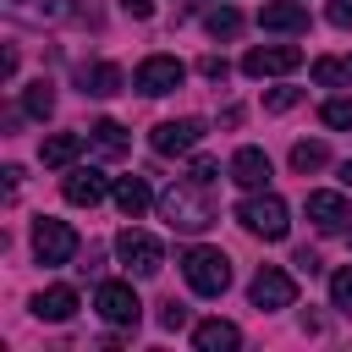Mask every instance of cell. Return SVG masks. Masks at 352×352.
<instances>
[{
    "instance_id": "ac0fdd59",
    "label": "cell",
    "mask_w": 352,
    "mask_h": 352,
    "mask_svg": "<svg viewBox=\"0 0 352 352\" xmlns=\"http://www.w3.org/2000/svg\"><path fill=\"white\" fill-rule=\"evenodd\" d=\"M110 198H116V209H121L126 220H143V209L154 204V192H148V182H143V176H121V182L110 187Z\"/></svg>"
},
{
    "instance_id": "6da1fadb",
    "label": "cell",
    "mask_w": 352,
    "mask_h": 352,
    "mask_svg": "<svg viewBox=\"0 0 352 352\" xmlns=\"http://www.w3.org/2000/svg\"><path fill=\"white\" fill-rule=\"evenodd\" d=\"M160 214H165L170 231H187V236H198V231L214 226V204L204 198L198 182H176V187H165V192H160Z\"/></svg>"
},
{
    "instance_id": "7c38bea8",
    "label": "cell",
    "mask_w": 352,
    "mask_h": 352,
    "mask_svg": "<svg viewBox=\"0 0 352 352\" xmlns=\"http://www.w3.org/2000/svg\"><path fill=\"white\" fill-rule=\"evenodd\" d=\"M308 220L319 226V231H352V204L341 198V192H308Z\"/></svg>"
},
{
    "instance_id": "52a82bcc",
    "label": "cell",
    "mask_w": 352,
    "mask_h": 352,
    "mask_svg": "<svg viewBox=\"0 0 352 352\" xmlns=\"http://www.w3.org/2000/svg\"><path fill=\"white\" fill-rule=\"evenodd\" d=\"M209 138V121L204 116H182V121H160L154 132H148V143H154V154H192L198 143Z\"/></svg>"
},
{
    "instance_id": "4316f807",
    "label": "cell",
    "mask_w": 352,
    "mask_h": 352,
    "mask_svg": "<svg viewBox=\"0 0 352 352\" xmlns=\"http://www.w3.org/2000/svg\"><path fill=\"white\" fill-rule=\"evenodd\" d=\"M292 104H302V88H270V94H264V110H275V116L292 110Z\"/></svg>"
},
{
    "instance_id": "9a60e30c",
    "label": "cell",
    "mask_w": 352,
    "mask_h": 352,
    "mask_svg": "<svg viewBox=\"0 0 352 352\" xmlns=\"http://www.w3.org/2000/svg\"><path fill=\"white\" fill-rule=\"evenodd\" d=\"M72 314H77V292L72 286H50V292L33 297V319H44V324H66Z\"/></svg>"
},
{
    "instance_id": "44dd1931",
    "label": "cell",
    "mask_w": 352,
    "mask_h": 352,
    "mask_svg": "<svg viewBox=\"0 0 352 352\" xmlns=\"http://www.w3.org/2000/svg\"><path fill=\"white\" fill-rule=\"evenodd\" d=\"M204 28H209V38H236V33H242V11L226 0V6H214V11L204 16Z\"/></svg>"
},
{
    "instance_id": "ba28073f",
    "label": "cell",
    "mask_w": 352,
    "mask_h": 352,
    "mask_svg": "<svg viewBox=\"0 0 352 352\" xmlns=\"http://www.w3.org/2000/svg\"><path fill=\"white\" fill-rule=\"evenodd\" d=\"M94 308H99L104 324H121V330H132V324L143 319V302H138V292H132L126 280H104V286L94 292Z\"/></svg>"
},
{
    "instance_id": "8fae6325",
    "label": "cell",
    "mask_w": 352,
    "mask_h": 352,
    "mask_svg": "<svg viewBox=\"0 0 352 352\" xmlns=\"http://www.w3.org/2000/svg\"><path fill=\"white\" fill-rule=\"evenodd\" d=\"M110 187H116V182H110L104 170H94V165H77V170H72V176L60 182L66 204H77V209H94L99 198H110Z\"/></svg>"
},
{
    "instance_id": "f546056e",
    "label": "cell",
    "mask_w": 352,
    "mask_h": 352,
    "mask_svg": "<svg viewBox=\"0 0 352 352\" xmlns=\"http://www.w3.org/2000/svg\"><path fill=\"white\" fill-rule=\"evenodd\" d=\"M198 72H204V77H214V82H226V72H231V66H226L220 55H204V60H198Z\"/></svg>"
},
{
    "instance_id": "e575fe53",
    "label": "cell",
    "mask_w": 352,
    "mask_h": 352,
    "mask_svg": "<svg viewBox=\"0 0 352 352\" xmlns=\"http://www.w3.org/2000/svg\"><path fill=\"white\" fill-rule=\"evenodd\" d=\"M209 6H226V0H209Z\"/></svg>"
},
{
    "instance_id": "3957f363",
    "label": "cell",
    "mask_w": 352,
    "mask_h": 352,
    "mask_svg": "<svg viewBox=\"0 0 352 352\" xmlns=\"http://www.w3.org/2000/svg\"><path fill=\"white\" fill-rule=\"evenodd\" d=\"M182 275H187V286L198 297H220L231 286V258L220 248H187L182 253Z\"/></svg>"
},
{
    "instance_id": "d6a6232c",
    "label": "cell",
    "mask_w": 352,
    "mask_h": 352,
    "mask_svg": "<svg viewBox=\"0 0 352 352\" xmlns=\"http://www.w3.org/2000/svg\"><path fill=\"white\" fill-rule=\"evenodd\" d=\"M292 264H297V270H302V275H319V253H308V248H302V253H297V258H292Z\"/></svg>"
},
{
    "instance_id": "5b68a950",
    "label": "cell",
    "mask_w": 352,
    "mask_h": 352,
    "mask_svg": "<svg viewBox=\"0 0 352 352\" xmlns=\"http://www.w3.org/2000/svg\"><path fill=\"white\" fill-rule=\"evenodd\" d=\"M72 253H77V231L55 214H38L33 220V258L38 264H66Z\"/></svg>"
},
{
    "instance_id": "9c48e42d",
    "label": "cell",
    "mask_w": 352,
    "mask_h": 352,
    "mask_svg": "<svg viewBox=\"0 0 352 352\" xmlns=\"http://www.w3.org/2000/svg\"><path fill=\"white\" fill-rule=\"evenodd\" d=\"M248 297H253V308H264V314H275V308H292L297 302V280L280 270V264H264L258 275H253V286H248Z\"/></svg>"
},
{
    "instance_id": "836d02e7",
    "label": "cell",
    "mask_w": 352,
    "mask_h": 352,
    "mask_svg": "<svg viewBox=\"0 0 352 352\" xmlns=\"http://www.w3.org/2000/svg\"><path fill=\"white\" fill-rule=\"evenodd\" d=\"M341 182H346V187H352V160H346V165H341Z\"/></svg>"
},
{
    "instance_id": "7a4b0ae2",
    "label": "cell",
    "mask_w": 352,
    "mask_h": 352,
    "mask_svg": "<svg viewBox=\"0 0 352 352\" xmlns=\"http://www.w3.org/2000/svg\"><path fill=\"white\" fill-rule=\"evenodd\" d=\"M236 220H242V231H253V236H264V242H280V236L292 231V209H286V198L270 192V187H258L253 198H242V204H236Z\"/></svg>"
},
{
    "instance_id": "cb8c5ba5",
    "label": "cell",
    "mask_w": 352,
    "mask_h": 352,
    "mask_svg": "<svg viewBox=\"0 0 352 352\" xmlns=\"http://www.w3.org/2000/svg\"><path fill=\"white\" fill-rule=\"evenodd\" d=\"M88 138H94L104 154H121V148H126V132H121V121H94V126H88Z\"/></svg>"
},
{
    "instance_id": "30bf717a",
    "label": "cell",
    "mask_w": 352,
    "mask_h": 352,
    "mask_svg": "<svg viewBox=\"0 0 352 352\" xmlns=\"http://www.w3.org/2000/svg\"><path fill=\"white\" fill-rule=\"evenodd\" d=\"M302 66V50L297 44H253L248 55H242V72L248 77H286V72H297Z\"/></svg>"
},
{
    "instance_id": "ffe728a7",
    "label": "cell",
    "mask_w": 352,
    "mask_h": 352,
    "mask_svg": "<svg viewBox=\"0 0 352 352\" xmlns=\"http://www.w3.org/2000/svg\"><path fill=\"white\" fill-rule=\"evenodd\" d=\"M314 82H319V88L352 82V55H319V60H314Z\"/></svg>"
},
{
    "instance_id": "4dcf8cb0",
    "label": "cell",
    "mask_w": 352,
    "mask_h": 352,
    "mask_svg": "<svg viewBox=\"0 0 352 352\" xmlns=\"http://www.w3.org/2000/svg\"><path fill=\"white\" fill-rule=\"evenodd\" d=\"M330 22L352 33V0H330Z\"/></svg>"
},
{
    "instance_id": "8992f818",
    "label": "cell",
    "mask_w": 352,
    "mask_h": 352,
    "mask_svg": "<svg viewBox=\"0 0 352 352\" xmlns=\"http://www.w3.org/2000/svg\"><path fill=\"white\" fill-rule=\"evenodd\" d=\"M182 77H187V66H182L176 55H148V60H138L132 88H138V94H148V99H160V94H176V88H182Z\"/></svg>"
},
{
    "instance_id": "f1b7e54d",
    "label": "cell",
    "mask_w": 352,
    "mask_h": 352,
    "mask_svg": "<svg viewBox=\"0 0 352 352\" xmlns=\"http://www.w3.org/2000/svg\"><path fill=\"white\" fill-rule=\"evenodd\" d=\"M182 324H187V308H182L176 297H170V302H160V330H182Z\"/></svg>"
},
{
    "instance_id": "484cf974",
    "label": "cell",
    "mask_w": 352,
    "mask_h": 352,
    "mask_svg": "<svg viewBox=\"0 0 352 352\" xmlns=\"http://www.w3.org/2000/svg\"><path fill=\"white\" fill-rule=\"evenodd\" d=\"M330 308L336 314H352V264L330 275Z\"/></svg>"
},
{
    "instance_id": "e0dca14e",
    "label": "cell",
    "mask_w": 352,
    "mask_h": 352,
    "mask_svg": "<svg viewBox=\"0 0 352 352\" xmlns=\"http://www.w3.org/2000/svg\"><path fill=\"white\" fill-rule=\"evenodd\" d=\"M77 82H82V94H94V99H110V94H121V66H110V60H94V66H77Z\"/></svg>"
},
{
    "instance_id": "4fadbf2b",
    "label": "cell",
    "mask_w": 352,
    "mask_h": 352,
    "mask_svg": "<svg viewBox=\"0 0 352 352\" xmlns=\"http://www.w3.org/2000/svg\"><path fill=\"white\" fill-rule=\"evenodd\" d=\"M226 176H231L236 187H248V192H258V187L270 182V154L248 143V148H236V154H231V165H226Z\"/></svg>"
},
{
    "instance_id": "d4e9b609",
    "label": "cell",
    "mask_w": 352,
    "mask_h": 352,
    "mask_svg": "<svg viewBox=\"0 0 352 352\" xmlns=\"http://www.w3.org/2000/svg\"><path fill=\"white\" fill-rule=\"evenodd\" d=\"M319 121L346 132V126H352V94H341V99H324V104H319Z\"/></svg>"
},
{
    "instance_id": "83f0119b",
    "label": "cell",
    "mask_w": 352,
    "mask_h": 352,
    "mask_svg": "<svg viewBox=\"0 0 352 352\" xmlns=\"http://www.w3.org/2000/svg\"><path fill=\"white\" fill-rule=\"evenodd\" d=\"M214 176H220V160H209V154H198V160H192V170H187V182H198V187H209Z\"/></svg>"
},
{
    "instance_id": "5bb4252c",
    "label": "cell",
    "mask_w": 352,
    "mask_h": 352,
    "mask_svg": "<svg viewBox=\"0 0 352 352\" xmlns=\"http://www.w3.org/2000/svg\"><path fill=\"white\" fill-rule=\"evenodd\" d=\"M258 28H270V33H308V6H297V0H270V6L258 11Z\"/></svg>"
},
{
    "instance_id": "d6986e66",
    "label": "cell",
    "mask_w": 352,
    "mask_h": 352,
    "mask_svg": "<svg viewBox=\"0 0 352 352\" xmlns=\"http://www.w3.org/2000/svg\"><path fill=\"white\" fill-rule=\"evenodd\" d=\"M77 154H82V132H55V138H44V148H38V160H44L50 170L72 165Z\"/></svg>"
},
{
    "instance_id": "2e32d148",
    "label": "cell",
    "mask_w": 352,
    "mask_h": 352,
    "mask_svg": "<svg viewBox=\"0 0 352 352\" xmlns=\"http://www.w3.org/2000/svg\"><path fill=\"white\" fill-rule=\"evenodd\" d=\"M192 346L198 352H231V346H242V330L231 319H204V324H192Z\"/></svg>"
},
{
    "instance_id": "7402d4cb",
    "label": "cell",
    "mask_w": 352,
    "mask_h": 352,
    "mask_svg": "<svg viewBox=\"0 0 352 352\" xmlns=\"http://www.w3.org/2000/svg\"><path fill=\"white\" fill-rule=\"evenodd\" d=\"M22 110H28V116H38V121H50V110H55V82H50V77L28 82V94H22Z\"/></svg>"
},
{
    "instance_id": "1f68e13d",
    "label": "cell",
    "mask_w": 352,
    "mask_h": 352,
    "mask_svg": "<svg viewBox=\"0 0 352 352\" xmlns=\"http://www.w3.org/2000/svg\"><path fill=\"white\" fill-rule=\"evenodd\" d=\"M121 11H126V16H138V22H143V16H154V0H121Z\"/></svg>"
},
{
    "instance_id": "603a6c76",
    "label": "cell",
    "mask_w": 352,
    "mask_h": 352,
    "mask_svg": "<svg viewBox=\"0 0 352 352\" xmlns=\"http://www.w3.org/2000/svg\"><path fill=\"white\" fill-rule=\"evenodd\" d=\"M324 165H330V148L324 143H292V170L308 176V170H324Z\"/></svg>"
},
{
    "instance_id": "277c9868",
    "label": "cell",
    "mask_w": 352,
    "mask_h": 352,
    "mask_svg": "<svg viewBox=\"0 0 352 352\" xmlns=\"http://www.w3.org/2000/svg\"><path fill=\"white\" fill-rule=\"evenodd\" d=\"M116 253H121V264H126L132 275H160V270H165V248H160V236H148V231H138V226H121Z\"/></svg>"
}]
</instances>
